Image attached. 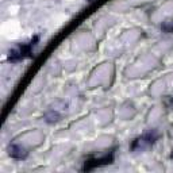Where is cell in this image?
Here are the masks:
<instances>
[{
	"label": "cell",
	"instance_id": "obj_1",
	"mask_svg": "<svg viewBox=\"0 0 173 173\" xmlns=\"http://www.w3.org/2000/svg\"><path fill=\"white\" fill-rule=\"evenodd\" d=\"M112 161V154L107 155V157H103V158H99V160H91L88 162H85L84 165V171H89L92 168H96V166H100V165H106V164H111Z\"/></svg>",
	"mask_w": 173,
	"mask_h": 173
}]
</instances>
